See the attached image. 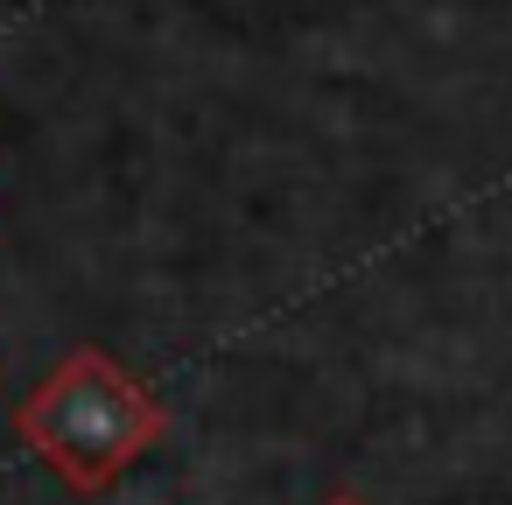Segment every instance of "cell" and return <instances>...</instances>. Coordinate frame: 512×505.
<instances>
[{
    "mask_svg": "<svg viewBox=\"0 0 512 505\" xmlns=\"http://www.w3.org/2000/svg\"><path fill=\"white\" fill-rule=\"evenodd\" d=\"M323 505H365V498H351V491H337V498H323Z\"/></svg>",
    "mask_w": 512,
    "mask_h": 505,
    "instance_id": "obj_2",
    "label": "cell"
},
{
    "mask_svg": "<svg viewBox=\"0 0 512 505\" xmlns=\"http://www.w3.org/2000/svg\"><path fill=\"white\" fill-rule=\"evenodd\" d=\"M22 442L85 498L113 491L162 435H169V407L99 344H78L15 414Z\"/></svg>",
    "mask_w": 512,
    "mask_h": 505,
    "instance_id": "obj_1",
    "label": "cell"
}]
</instances>
